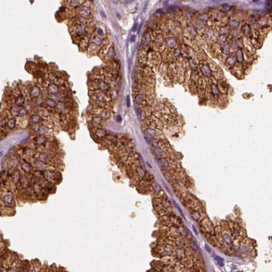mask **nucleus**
Returning a JSON list of instances; mask_svg holds the SVG:
<instances>
[{"label": "nucleus", "instance_id": "f704fd0d", "mask_svg": "<svg viewBox=\"0 0 272 272\" xmlns=\"http://www.w3.org/2000/svg\"><path fill=\"white\" fill-rule=\"evenodd\" d=\"M209 15L207 13H204V14H201L198 16V19L201 21H207L209 20Z\"/></svg>", "mask_w": 272, "mask_h": 272}, {"label": "nucleus", "instance_id": "aec40b11", "mask_svg": "<svg viewBox=\"0 0 272 272\" xmlns=\"http://www.w3.org/2000/svg\"><path fill=\"white\" fill-rule=\"evenodd\" d=\"M151 42V38L150 34L146 32L143 37V44L144 47H148Z\"/></svg>", "mask_w": 272, "mask_h": 272}, {"label": "nucleus", "instance_id": "dca6fc26", "mask_svg": "<svg viewBox=\"0 0 272 272\" xmlns=\"http://www.w3.org/2000/svg\"><path fill=\"white\" fill-rule=\"evenodd\" d=\"M154 44L156 45V47H158V49H160L164 47V39L161 35H157L155 38Z\"/></svg>", "mask_w": 272, "mask_h": 272}, {"label": "nucleus", "instance_id": "2eb2a0df", "mask_svg": "<svg viewBox=\"0 0 272 272\" xmlns=\"http://www.w3.org/2000/svg\"><path fill=\"white\" fill-rule=\"evenodd\" d=\"M25 96H24V94L21 93V92H20L17 96L14 97V104L19 107H23V105L25 104Z\"/></svg>", "mask_w": 272, "mask_h": 272}, {"label": "nucleus", "instance_id": "c03bdc74", "mask_svg": "<svg viewBox=\"0 0 272 272\" xmlns=\"http://www.w3.org/2000/svg\"><path fill=\"white\" fill-rule=\"evenodd\" d=\"M215 259H216L217 261H224V259H223L222 258L220 257V256H216L215 257Z\"/></svg>", "mask_w": 272, "mask_h": 272}, {"label": "nucleus", "instance_id": "09e8293b", "mask_svg": "<svg viewBox=\"0 0 272 272\" xmlns=\"http://www.w3.org/2000/svg\"><path fill=\"white\" fill-rule=\"evenodd\" d=\"M137 27H138V24H136V25H135V27H134V29H133L134 31H136V29H137Z\"/></svg>", "mask_w": 272, "mask_h": 272}, {"label": "nucleus", "instance_id": "79ce46f5", "mask_svg": "<svg viewBox=\"0 0 272 272\" xmlns=\"http://www.w3.org/2000/svg\"><path fill=\"white\" fill-rule=\"evenodd\" d=\"M126 104L128 107H129L130 106V100L129 96H128L126 98Z\"/></svg>", "mask_w": 272, "mask_h": 272}, {"label": "nucleus", "instance_id": "58836bf2", "mask_svg": "<svg viewBox=\"0 0 272 272\" xmlns=\"http://www.w3.org/2000/svg\"><path fill=\"white\" fill-rule=\"evenodd\" d=\"M36 75H37V77H40V78H42V79H43V78L44 77V76H45V74H44V72H43L42 71H41V70H36Z\"/></svg>", "mask_w": 272, "mask_h": 272}, {"label": "nucleus", "instance_id": "49530a36", "mask_svg": "<svg viewBox=\"0 0 272 272\" xmlns=\"http://www.w3.org/2000/svg\"><path fill=\"white\" fill-rule=\"evenodd\" d=\"M135 38H136V37H135V35H132V36H131V38H130V42H134L135 40Z\"/></svg>", "mask_w": 272, "mask_h": 272}, {"label": "nucleus", "instance_id": "a878e982", "mask_svg": "<svg viewBox=\"0 0 272 272\" xmlns=\"http://www.w3.org/2000/svg\"><path fill=\"white\" fill-rule=\"evenodd\" d=\"M239 24H240V22L239 21H237V19H231L228 21V26L231 27L233 28H237L239 27Z\"/></svg>", "mask_w": 272, "mask_h": 272}, {"label": "nucleus", "instance_id": "de8ad7c7", "mask_svg": "<svg viewBox=\"0 0 272 272\" xmlns=\"http://www.w3.org/2000/svg\"><path fill=\"white\" fill-rule=\"evenodd\" d=\"M192 228H193V231H194V233H195L196 235H198V231H196V228H195V227H194V226H192Z\"/></svg>", "mask_w": 272, "mask_h": 272}, {"label": "nucleus", "instance_id": "4c0bfd02", "mask_svg": "<svg viewBox=\"0 0 272 272\" xmlns=\"http://www.w3.org/2000/svg\"><path fill=\"white\" fill-rule=\"evenodd\" d=\"M228 31H229V29H228V27H226V26H222V27H220V33H221V34H224V35H225L226 33H228Z\"/></svg>", "mask_w": 272, "mask_h": 272}, {"label": "nucleus", "instance_id": "5701e85b", "mask_svg": "<svg viewBox=\"0 0 272 272\" xmlns=\"http://www.w3.org/2000/svg\"><path fill=\"white\" fill-rule=\"evenodd\" d=\"M242 31H243V33H244V35L246 37H250L251 36L252 29L250 27V25H247V24H245L242 27Z\"/></svg>", "mask_w": 272, "mask_h": 272}, {"label": "nucleus", "instance_id": "a211bd4d", "mask_svg": "<svg viewBox=\"0 0 272 272\" xmlns=\"http://www.w3.org/2000/svg\"><path fill=\"white\" fill-rule=\"evenodd\" d=\"M108 94H109V98H110L111 101L115 100L118 98V92H117V90L115 89V87H110V90L108 92Z\"/></svg>", "mask_w": 272, "mask_h": 272}, {"label": "nucleus", "instance_id": "c756f323", "mask_svg": "<svg viewBox=\"0 0 272 272\" xmlns=\"http://www.w3.org/2000/svg\"><path fill=\"white\" fill-rule=\"evenodd\" d=\"M28 111L27 110V109L25 107H19V111H18V116L19 117H23V116L27 115Z\"/></svg>", "mask_w": 272, "mask_h": 272}, {"label": "nucleus", "instance_id": "3c124183", "mask_svg": "<svg viewBox=\"0 0 272 272\" xmlns=\"http://www.w3.org/2000/svg\"><path fill=\"white\" fill-rule=\"evenodd\" d=\"M89 1H90L91 2H93L94 1V0H89Z\"/></svg>", "mask_w": 272, "mask_h": 272}, {"label": "nucleus", "instance_id": "393cba45", "mask_svg": "<svg viewBox=\"0 0 272 272\" xmlns=\"http://www.w3.org/2000/svg\"><path fill=\"white\" fill-rule=\"evenodd\" d=\"M103 119H104L102 118V117H100L99 115H94V117H92V119H91V121L92 123L94 124H96V125H99V124H101L103 121Z\"/></svg>", "mask_w": 272, "mask_h": 272}, {"label": "nucleus", "instance_id": "423d86ee", "mask_svg": "<svg viewBox=\"0 0 272 272\" xmlns=\"http://www.w3.org/2000/svg\"><path fill=\"white\" fill-rule=\"evenodd\" d=\"M94 115L102 117L104 119H107L110 117V112L107 108L98 107L94 109Z\"/></svg>", "mask_w": 272, "mask_h": 272}, {"label": "nucleus", "instance_id": "a19ab883", "mask_svg": "<svg viewBox=\"0 0 272 272\" xmlns=\"http://www.w3.org/2000/svg\"><path fill=\"white\" fill-rule=\"evenodd\" d=\"M181 51H180V49H176L175 50V51H174V56L175 57H178L179 56V55H181Z\"/></svg>", "mask_w": 272, "mask_h": 272}, {"label": "nucleus", "instance_id": "20e7f679", "mask_svg": "<svg viewBox=\"0 0 272 272\" xmlns=\"http://www.w3.org/2000/svg\"><path fill=\"white\" fill-rule=\"evenodd\" d=\"M95 85L96 89L106 93H108L111 87L109 82H107L106 80L101 79H97L96 81H95Z\"/></svg>", "mask_w": 272, "mask_h": 272}, {"label": "nucleus", "instance_id": "2f4dec72", "mask_svg": "<svg viewBox=\"0 0 272 272\" xmlns=\"http://www.w3.org/2000/svg\"><path fill=\"white\" fill-rule=\"evenodd\" d=\"M235 57H236V59L237 60V61L239 62H242L243 59H244V55H243V53L241 50H238L235 53Z\"/></svg>", "mask_w": 272, "mask_h": 272}, {"label": "nucleus", "instance_id": "72a5a7b5", "mask_svg": "<svg viewBox=\"0 0 272 272\" xmlns=\"http://www.w3.org/2000/svg\"><path fill=\"white\" fill-rule=\"evenodd\" d=\"M231 45L229 44H226L224 45V49H223V53L225 54V55H229L230 54V52H231Z\"/></svg>", "mask_w": 272, "mask_h": 272}, {"label": "nucleus", "instance_id": "6e6552de", "mask_svg": "<svg viewBox=\"0 0 272 272\" xmlns=\"http://www.w3.org/2000/svg\"><path fill=\"white\" fill-rule=\"evenodd\" d=\"M115 57V51L113 45L110 44V46L108 47V49L105 53V54L102 55V58L105 59L106 60H113Z\"/></svg>", "mask_w": 272, "mask_h": 272}, {"label": "nucleus", "instance_id": "9d476101", "mask_svg": "<svg viewBox=\"0 0 272 272\" xmlns=\"http://www.w3.org/2000/svg\"><path fill=\"white\" fill-rule=\"evenodd\" d=\"M199 66H200L201 73L203 74V76L207 77H209L212 76V71H211V70H210L209 66L207 65V63L205 61H200Z\"/></svg>", "mask_w": 272, "mask_h": 272}, {"label": "nucleus", "instance_id": "f8f14e48", "mask_svg": "<svg viewBox=\"0 0 272 272\" xmlns=\"http://www.w3.org/2000/svg\"><path fill=\"white\" fill-rule=\"evenodd\" d=\"M91 38V36H90L89 34H88L86 36H85L80 41V47H81V49H82V50H86L87 49L89 48V45H90Z\"/></svg>", "mask_w": 272, "mask_h": 272}, {"label": "nucleus", "instance_id": "39448f33", "mask_svg": "<svg viewBox=\"0 0 272 272\" xmlns=\"http://www.w3.org/2000/svg\"><path fill=\"white\" fill-rule=\"evenodd\" d=\"M77 14L79 17H83L85 19H90L92 17V11L91 9L87 6L81 5L79 8H77Z\"/></svg>", "mask_w": 272, "mask_h": 272}, {"label": "nucleus", "instance_id": "4be33fe9", "mask_svg": "<svg viewBox=\"0 0 272 272\" xmlns=\"http://www.w3.org/2000/svg\"><path fill=\"white\" fill-rule=\"evenodd\" d=\"M207 65H208V66H209V68H210V70H211V71L212 72H217L218 71V70H219V67H218V66L217 64L216 63H215V62H214L212 60H210V59H208V61H207Z\"/></svg>", "mask_w": 272, "mask_h": 272}, {"label": "nucleus", "instance_id": "cd10ccee", "mask_svg": "<svg viewBox=\"0 0 272 272\" xmlns=\"http://www.w3.org/2000/svg\"><path fill=\"white\" fill-rule=\"evenodd\" d=\"M96 135L98 137L103 138L107 135V132H106L105 130L102 129V128H98L96 130Z\"/></svg>", "mask_w": 272, "mask_h": 272}, {"label": "nucleus", "instance_id": "c85d7f7f", "mask_svg": "<svg viewBox=\"0 0 272 272\" xmlns=\"http://www.w3.org/2000/svg\"><path fill=\"white\" fill-rule=\"evenodd\" d=\"M145 132L148 136H150L151 137H155L158 134V131L153 128H147Z\"/></svg>", "mask_w": 272, "mask_h": 272}, {"label": "nucleus", "instance_id": "9b49d317", "mask_svg": "<svg viewBox=\"0 0 272 272\" xmlns=\"http://www.w3.org/2000/svg\"><path fill=\"white\" fill-rule=\"evenodd\" d=\"M47 90L50 95H56L59 92V87L55 82H49L47 86Z\"/></svg>", "mask_w": 272, "mask_h": 272}, {"label": "nucleus", "instance_id": "c9c22d12", "mask_svg": "<svg viewBox=\"0 0 272 272\" xmlns=\"http://www.w3.org/2000/svg\"><path fill=\"white\" fill-rule=\"evenodd\" d=\"M230 8H230V6H228V5H227V4H224V5H222V6H220V10L221 12H224V13H226V12L229 11Z\"/></svg>", "mask_w": 272, "mask_h": 272}, {"label": "nucleus", "instance_id": "7c9ffc66", "mask_svg": "<svg viewBox=\"0 0 272 272\" xmlns=\"http://www.w3.org/2000/svg\"><path fill=\"white\" fill-rule=\"evenodd\" d=\"M227 41V38L225 35L224 34H221L219 37H218V43L221 44H223L224 43H226Z\"/></svg>", "mask_w": 272, "mask_h": 272}, {"label": "nucleus", "instance_id": "8fccbe9b", "mask_svg": "<svg viewBox=\"0 0 272 272\" xmlns=\"http://www.w3.org/2000/svg\"><path fill=\"white\" fill-rule=\"evenodd\" d=\"M121 117H120L119 115L117 116V121H121Z\"/></svg>", "mask_w": 272, "mask_h": 272}, {"label": "nucleus", "instance_id": "6ab92c4d", "mask_svg": "<svg viewBox=\"0 0 272 272\" xmlns=\"http://www.w3.org/2000/svg\"><path fill=\"white\" fill-rule=\"evenodd\" d=\"M45 103L46 105L50 109H54L57 107V102L56 100H55L54 99H53L51 98H47L46 99V101H45Z\"/></svg>", "mask_w": 272, "mask_h": 272}, {"label": "nucleus", "instance_id": "a18cd8bd", "mask_svg": "<svg viewBox=\"0 0 272 272\" xmlns=\"http://www.w3.org/2000/svg\"><path fill=\"white\" fill-rule=\"evenodd\" d=\"M205 249H206V250L208 252L211 253V248H210V247H209V245H207V244H205Z\"/></svg>", "mask_w": 272, "mask_h": 272}, {"label": "nucleus", "instance_id": "e433bc0d", "mask_svg": "<svg viewBox=\"0 0 272 272\" xmlns=\"http://www.w3.org/2000/svg\"><path fill=\"white\" fill-rule=\"evenodd\" d=\"M8 125L10 128H13L15 126V120L13 117H11L8 119Z\"/></svg>", "mask_w": 272, "mask_h": 272}, {"label": "nucleus", "instance_id": "1a4fd4ad", "mask_svg": "<svg viewBox=\"0 0 272 272\" xmlns=\"http://www.w3.org/2000/svg\"><path fill=\"white\" fill-rule=\"evenodd\" d=\"M135 100L136 103L140 106H145L147 104V96H146L145 95L140 93H136L135 94Z\"/></svg>", "mask_w": 272, "mask_h": 272}, {"label": "nucleus", "instance_id": "f03ea898", "mask_svg": "<svg viewBox=\"0 0 272 272\" xmlns=\"http://www.w3.org/2000/svg\"><path fill=\"white\" fill-rule=\"evenodd\" d=\"M105 40V39L104 38V37L98 36L97 33L95 34L93 36H91V38L90 45L88 49H91L92 50H94V51H96L97 52H98L100 48L102 47V45L104 44Z\"/></svg>", "mask_w": 272, "mask_h": 272}, {"label": "nucleus", "instance_id": "37998d69", "mask_svg": "<svg viewBox=\"0 0 272 272\" xmlns=\"http://www.w3.org/2000/svg\"><path fill=\"white\" fill-rule=\"evenodd\" d=\"M191 245H192V247L194 249V250H198V247H197V244H196V243H192V244H191Z\"/></svg>", "mask_w": 272, "mask_h": 272}, {"label": "nucleus", "instance_id": "f3484780", "mask_svg": "<svg viewBox=\"0 0 272 272\" xmlns=\"http://www.w3.org/2000/svg\"><path fill=\"white\" fill-rule=\"evenodd\" d=\"M236 57H235V56H234V55H230V56H228V57L226 58V66H228V68L230 67H233V66H235V63H236Z\"/></svg>", "mask_w": 272, "mask_h": 272}, {"label": "nucleus", "instance_id": "0eeeda50", "mask_svg": "<svg viewBox=\"0 0 272 272\" xmlns=\"http://www.w3.org/2000/svg\"><path fill=\"white\" fill-rule=\"evenodd\" d=\"M42 94L41 89L39 86L36 85H34L31 86L29 90V97L32 99H38L39 97Z\"/></svg>", "mask_w": 272, "mask_h": 272}, {"label": "nucleus", "instance_id": "f257e3e1", "mask_svg": "<svg viewBox=\"0 0 272 272\" xmlns=\"http://www.w3.org/2000/svg\"><path fill=\"white\" fill-rule=\"evenodd\" d=\"M90 25H72L71 28V33L72 36L74 37V40L80 42L85 36L89 33Z\"/></svg>", "mask_w": 272, "mask_h": 272}, {"label": "nucleus", "instance_id": "ddd939ff", "mask_svg": "<svg viewBox=\"0 0 272 272\" xmlns=\"http://www.w3.org/2000/svg\"><path fill=\"white\" fill-rule=\"evenodd\" d=\"M89 19H85L81 17H77L74 18V19L72 21V25H88L90 24Z\"/></svg>", "mask_w": 272, "mask_h": 272}, {"label": "nucleus", "instance_id": "7ed1b4c3", "mask_svg": "<svg viewBox=\"0 0 272 272\" xmlns=\"http://www.w3.org/2000/svg\"><path fill=\"white\" fill-rule=\"evenodd\" d=\"M91 95H92L93 98L96 102H99L100 104H106V103H108L111 101L108 93L103 92V91L98 90V89L94 90V91L91 93Z\"/></svg>", "mask_w": 272, "mask_h": 272}, {"label": "nucleus", "instance_id": "ea45409f", "mask_svg": "<svg viewBox=\"0 0 272 272\" xmlns=\"http://www.w3.org/2000/svg\"><path fill=\"white\" fill-rule=\"evenodd\" d=\"M96 33L98 36L104 37V31H103V29H102V28H100V27L98 28V29H97Z\"/></svg>", "mask_w": 272, "mask_h": 272}, {"label": "nucleus", "instance_id": "412c9836", "mask_svg": "<svg viewBox=\"0 0 272 272\" xmlns=\"http://www.w3.org/2000/svg\"><path fill=\"white\" fill-rule=\"evenodd\" d=\"M166 44L168 48H169V49H173V48H175L176 46H177V41H176V40L174 38L170 37V38H168L166 40Z\"/></svg>", "mask_w": 272, "mask_h": 272}, {"label": "nucleus", "instance_id": "b1692460", "mask_svg": "<svg viewBox=\"0 0 272 272\" xmlns=\"http://www.w3.org/2000/svg\"><path fill=\"white\" fill-rule=\"evenodd\" d=\"M42 119V117L39 115H32L30 117L31 122L34 124H37L40 123V122H41Z\"/></svg>", "mask_w": 272, "mask_h": 272}, {"label": "nucleus", "instance_id": "bb28decb", "mask_svg": "<svg viewBox=\"0 0 272 272\" xmlns=\"http://www.w3.org/2000/svg\"><path fill=\"white\" fill-rule=\"evenodd\" d=\"M211 88H212V93L213 94V95H214L215 96H218V95H220V91H219L218 87L216 84L212 83V85H211Z\"/></svg>", "mask_w": 272, "mask_h": 272}, {"label": "nucleus", "instance_id": "4468645a", "mask_svg": "<svg viewBox=\"0 0 272 272\" xmlns=\"http://www.w3.org/2000/svg\"><path fill=\"white\" fill-rule=\"evenodd\" d=\"M84 1L82 0H67V5L69 8L77 9L82 5Z\"/></svg>", "mask_w": 272, "mask_h": 272}, {"label": "nucleus", "instance_id": "473e14b6", "mask_svg": "<svg viewBox=\"0 0 272 272\" xmlns=\"http://www.w3.org/2000/svg\"><path fill=\"white\" fill-rule=\"evenodd\" d=\"M188 65H189V67L192 70H197V66H196V63H195V61H194V59H190L188 60Z\"/></svg>", "mask_w": 272, "mask_h": 272}]
</instances>
